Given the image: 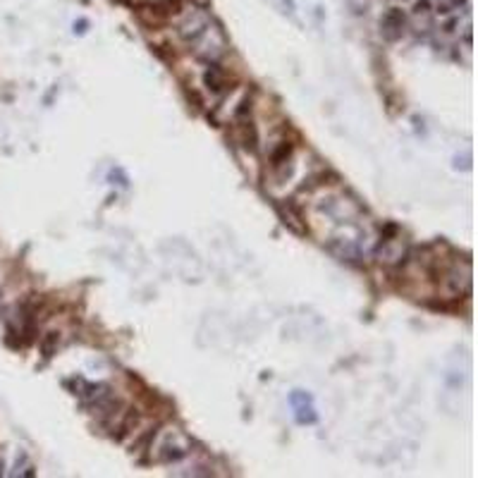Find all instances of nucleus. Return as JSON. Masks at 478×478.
<instances>
[{
  "instance_id": "obj_8",
  "label": "nucleus",
  "mask_w": 478,
  "mask_h": 478,
  "mask_svg": "<svg viewBox=\"0 0 478 478\" xmlns=\"http://www.w3.org/2000/svg\"><path fill=\"white\" fill-rule=\"evenodd\" d=\"M141 3H148V5H163L167 0H141Z\"/></svg>"
},
{
  "instance_id": "obj_2",
  "label": "nucleus",
  "mask_w": 478,
  "mask_h": 478,
  "mask_svg": "<svg viewBox=\"0 0 478 478\" xmlns=\"http://www.w3.org/2000/svg\"><path fill=\"white\" fill-rule=\"evenodd\" d=\"M443 287L447 297H459V294H469L471 290V263L464 265V271L459 273V261L452 265L443 277Z\"/></svg>"
},
{
  "instance_id": "obj_6",
  "label": "nucleus",
  "mask_w": 478,
  "mask_h": 478,
  "mask_svg": "<svg viewBox=\"0 0 478 478\" xmlns=\"http://www.w3.org/2000/svg\"><path fill=\"white\" fill-rule=\"evenodd\" d=\"M58 340H60V335L58 333H46V337L41 340L43 356H53V352H55V347H58Z\"/></svg>"
},
{
  "instance_id": "obj_4",
  "label": "nucleus",
  "mask_w": 478,
  "mask_h": 478,
  "mask_svg": "<svg viewBox=\"0 0 478 478\" xmlns=\"http://www.w3.org/2000/svg\"><path fill=\"white\" fill-rule=\"evenodd\" d=\"M404 24H407V20H404L402 10H399V7H390L388 12L383 14V20H380L383 36H385V39H390V41H395V39H399V36H402Z\"/></svg>"
},
{
  "instance_id": "obj_1",
  "label": "nucleus",
  "mask_w": 478,
  "mask_h": 478,
  "mask_svg": "<svg viewBox=\"0 0 478 478\" xmlns=\"http://www.w3.org/2000/svg\"><path fill=\"white\" fill-rule=\"evenodd\" d=\"M192 46H194L196 55L206 58V60H218V58L225 53V48H227V41H225V36H222L220 29L211 22L201 34H199V39L192 41Z\"/></svg>"
},
{
  "instance_id": "obj_5",
  "label": "nucleus",
  "mask_w": 478,
  "mask_h": 478,
  "mask_svg": "<svg viewBox=\"0 0 478 478\" xmlns=\"http://www.w3.org/2000/svg\"><path fill=\"white\" fill-rule=\"evenodd\" d=\"M203 82H206L208 91H213L215 96H220V93H225V91H227V79H225V74H222L218 67L208 69L206 77H203Z\"/></svg>"
},
{
  "instance_id": "obj_7",
  "label": "nucleus",
  "mask_w": 478,
  "mask_h": 478,
  "mask_svg": "<svg viewBox=\"0 0 478 478\" xmlns=\"http://www.w3.org/2000/svg\"><path fill=\"white\" fill-rule=\"evenodd\" d=\"M347 3H349V7H352L356 14L366 12V7H368V0H347Z\"/></svg>"
},
{
  "instance_id": "obj_3",
  "label": "nucleus",
  "mask_w": 478,
  "mask_h": 478,
  "mask_svg": "<svg viewBox=\"0 0 478 478\" xmlns=\"http://www.w3.org/2000/svg\"><path fill=\"white\" fill-rule=\"evenodd\" d=\"M208 24H211V17L203 12L201 7H189L187 14H184V20H182L180 27H177V31H180V36L184 41L192 43L194 39H199V34H201Z\"/></svg>"
}]
</instances>
